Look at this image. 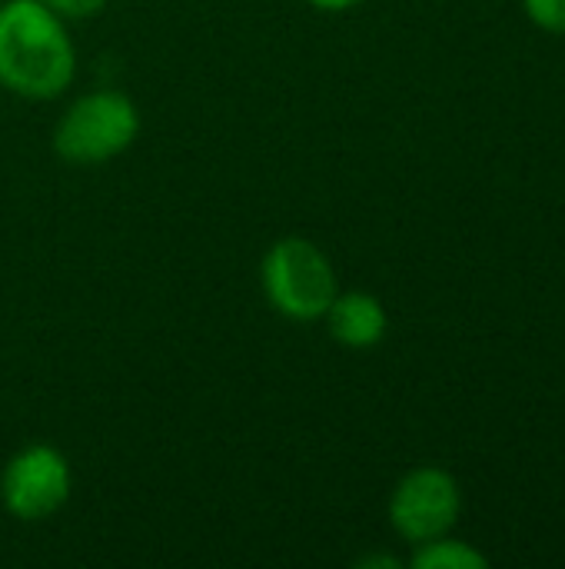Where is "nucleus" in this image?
Instances as JSON below:
<instances>
[{
	"instance_id": "obj_11",
	"label": "nucleus",
	"mask_w": 565,
	"mask_h": 569,
	"mask_svg": "<svg viewBox=\"0 0 565 569\" xmlns=\"http://www.w3.org/2000/svg\"><path fill=\"white\" fill-rule=\"evenodd\" d=\"M360 567L363 569H373V567L400 569L403 567V560H396V557H363V560H360Z\"/></svg>"
},
{
	"instance_id": "obj_10",
	"label": "nucleus",
	"mask_w": 565,
	"mask_h": 569,
	"mask_svg": "<svg viewBox=\"0 0 565 569\" xmlns=\"http://www.w3.org/2000/svg\"><path fill=\"white\" fill-rule=\"evenodd\" d=\"M313 10H323V13H346L353 7H360L363 0H306Z\"/></svg>"
},
{
	"instance_id": "obj_2",
	"label": "nucleus",
	"mask_w": 565,
	"mask_h": 569,
	"mask_svg": "<svg viewBox=\"0 0 565 569\" xmlns=\"http://www.w3.org/2000/svg\"><path fill=\"white\" fill-rule=\"evenodd\" d=\"M260 287L266 303L293 320L316 323L340 293L336 267L310 237H283L260 260Z\"/></svg>"
},
{
	"instance_id": "obj_4",
	"label": "nucleus",
	"mask_w": 565,
	"mask_h": 569,
	"mask_svg": "<svg viewBox=\"0 0 565 569\" xmlns=\"http://www.w3.org/2000/svg\"><path fill=\"white\" fill-rule=\"evenodd\" d=\"M460 513H463L460 480L446 467H436V463H423L403 473L386 507L393 533L410 547L453 533V527L460 523Z\"/></svg>"
},
{
	"instance_id": "obj_1",
	"label": "nucleus",
	"mask_w": 565,
	"mask_h": 569,
	"mask_svg": "<svg viewBox=\"0 0 565 569\" xmlns=\"http://www.w3.org/2000/svg\"><path fill=\"white\" fill-rule=\"evenodd\" d=\"M77 77V43L40 0H0V87L23 100H57Z\"/></svg>"
},
{
	"instance_id": "obj_3",
	"label": "nucleus",
	"mask_w": 565,
	"mask_h": 569,
	"mask_svg": "<svg viewBox=\"0 0 565 569\" xmlns=\"http://www.w3.org/2000/svg\"><path fill=\"white\" fill-rule=\"evenodd\" d=\"M140 137V107L110 87L80 93L53 127V153L77 167H97L127 153Z\"/></svg>"
},
{
	"instance_id": "obj_8",
	"label": "nucleus",
	"mask_w": 565,
	"mask_h": 569,
	"mask_svg": "<svg viewBox=\"0 0 565 569\" xmlns=\"http://www.w3.org/2000/svg\"><path fill=\"white\" fill-rule=\"evenodd\" d=\"M523 10L539 30L565 37V0H523Z\"/></svg>"
},
{
	"instance_id": "obj_7",
	"label": "nucleus",
	"mask_w": 565,
	"mask_h": 569,
	"mask_svg": "<svg viewBox=\"0 0 565 569\" xmlns=\"http://www.w3.org/2000/svg\"><path fill=\"white\" fill-rule=\"evenodd\" d=\"M410 567L413 569H486L490 567V557H486L483 550H476L473 543L456 540L453 533H446V537H436V540H426V543L413 547Z\"/></svg>"
},
{
	"instance_id": "obj_5",
	"label": "nucleus",
	"mask_w": 565,
	"mask_h": 569,
	"mask_svg": "<svg viewBox=\"0 0 565 569\" xmlns=\"http://www.w3.org/2000/svg\"><path fill=\"white\" fill-rule=\"evenodd\" d=\"M73 490V470L67 457L50 443H30L17 450L0 473V503L20 523H43L60 513Z\"/></svg>"
},
{
	"instance_id": "obj_9",
	"label": "nucleus",
	"mask_w": 565,
	"mask_h": 569,
	"mask_svg": "<svg viewBox=\"0 0 565 569\" xmlns=\"http://www.w3.org/2000/svg\"><path fill=\"white\" fill-rule=\"evenodd\" d=\"M43 7H50L60 20H93L107 10L110 0H40Z\"/></svg>"
},
{
	"instance_id": "obj_6",
	"label": "nucleus",
	"mask_w": 565,
	"mask_h": 569,
	"mask_svg": "<svg viewBox=\"0 0 565 569\" xmlns=\"http://www.w3.org/2000/svg\"><path fill=\"white\" fill-rule=\"evenodd\" d=\"M326 333L346 347V350H370L376 343H383L386 330H390V313L383 307V300L376 293L366 290H340L336 300L330 303L326 317Z\"/></svg>"
}]
</instances>
